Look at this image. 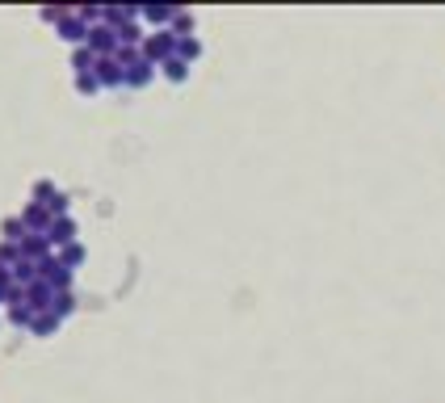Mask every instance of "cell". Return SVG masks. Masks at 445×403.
<instances>
[{
    "label": "cell",
    "instance_id": "cell-1",
    "mask_svg": "<svg viewBox=\"0 0 445 403\" xmlns=\"http://www.w3.org/2000/svg\"><path fill=\"white\" fill-rule=\"evenodd\" d=\"M26 223L38 227V223H46V215H43V210H26Z\"/></svg>",
    "mask_w": 445,
    "mask_h": 403
}]
</instances>
